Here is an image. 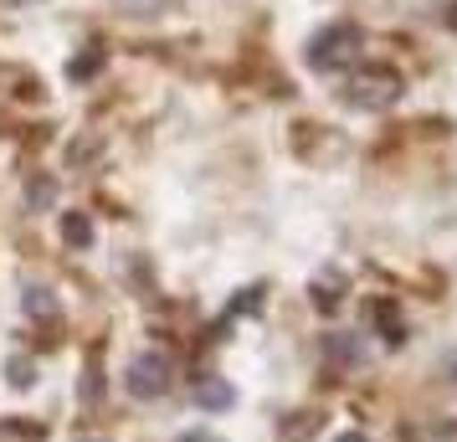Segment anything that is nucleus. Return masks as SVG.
Segmentation results:
<instances>
[{
	"label": "nucleus",
	"instance_id": "obj_1",
	"mask_svg": "<svg viewBox=\"0 0 457 442\" xmlns=\"http://www.w3.org/2000/svg\"><path fill=\"white\" fill-rule=\"evenodd\" d=\"M401 93H406V83H401V72L386 63L375 67H354L350 83H345V98H350L354 108H365V113H380V108L401 104Z\"/></svg>",
	"mask_w": 457,
	"mask_h": 442
},
{
	"label": "nucleus",
	"instance_id": "obj_2",
	"mask_svg": "<svg viewBox=\"0 0 457 442\" xmlns=\"http://www.w3.org/2000/svg\"><path fill=\"white\" fill-rule=\"evenodd\" d=\"M303 57H309L313 72H339V67H350L354 57H360V26H350V21L324 26V31L309 42Z\"/></svg>",
	"mask_w": 457,
	"mask_h": 442
},
{
	"label": "nucleus",
	"instance_id": "obj_3",
	"mask_svg": "<svg viewBox=\"0 0 457 442\" xmlns=\"http://www.w3.org/2000/svg\"><path fill=\"white\" fill-rule=\"evenodd\" d=\"M124 386H129V396L134 401H160L170 391V360L160 355V350L134 355L129 360V371H124Z\"/></svg>",
	"mask_w": 457,
	"mask_h": 442
},
{
	"label": "nucleus",
	"instance_id": "obj_4",
	"mask_svg": "<svg viewBox=\"0 0 457 442\" xmlns=\"http://www.w3.org/2000/svg\"><path fill=\"white\" fill-rule=\"evenodd\" d=\"M313 309L319 314H334L339 304H345V294H350V273H339V268H324V273L313 278Z\"/></svg>",
	"mask_w": 457,
	"mask_h": 442
},
{
	"label": "nucleus",
	"instance_id": "obj_5",
	"mask_svg": "<svg viewBox=\"0 0 457 442\" xmlns=\"http://www.w3.org/2000/svg\"><path fill=\"white\" fill-rule=\"evenodd\" d=\"M195 406H201V412H231V406H237V391H231V380L206 376L201 386H195Z\"/></svg>",
	"mask_w": 457,
	"mask_h": 442
},
{
	"label": "nucleus",
	"instance_id": "obj_6",
	"mask_svg": "<svg viewBox=\"0 0 457 442\" xmlns=\"http://www.w3.org/2000/svg\"><path fill=\"white\" fill-rule=\"evenodd\" d=\"M57 232H62V242L72 253H87V247H93V216H87V211H62Z\"/></svg>",
	"mask_w": 457,
	"mask_h": 442
},
{
	"label": "nucleus",
	"instance_id": "obj_7",
	"mask_svg": "<svg viewBox=\"0 0 457 442\" xmlns=\"http://www.w3.org/2000/svg\"><path fill=\"white\" fill-rule=\"evenodd\" d=\"M5 380H11V391H31V386H37V360L31 355H11L5 360Z\"/></svg>",
	"mask_w": 457,
	"mask_h": 442
},
{
	"label": "nucleus",
	"instance_id": "obj_8",
	"mask_svg": "<svg viewBox=\"0 0 457 442\" xmlns=\"http://www.w3.org/2000/svg\"><path fill=\"white\" fill-rule=\"evenodd\" d=\"M324 350H329V360H345V365H354V360L365 355V345L354 335H329L324 339Z\"/></svg>",
	"mask_w": 457,
	"mask_h": 442
},
{
	"label": "nucleus",
	"instance_id": "obj_9",
	"mask_svg": "<svg viewBox=\"0 0 457 442\" xmlns=\"http://www.w3.org/2000/svg\"><path fill=\"white\" fill-rule=\"evenodd\" d=\"M26 314L31 319H57V298H52V288H26Z\"/></svg>",
	"mask_w": 457,
	"mask_h": 442
},
{
	"label": "nucleus",
	"instance_id": "obj_10",
	"mask_svg": "<svg viewBox=\"0 0 457 442\" xmlns=\"http://www.w3.org/2000/svg\"><path fill=\"white\" fill-rule=\"evenodd\" d=\"M98 72H104V52H83V57L67 63V78H72V83H87V78H98Z\"/></svg>",
	"mask_w": 457,
	"mask_h": 442
},
{
	"label": "nucleus",
	"instance_id": "obj_11",
	"mask_svg": "<svg viewBox=\"0 0 457 442\" xmlns=\"http://www.w3.org/2000/svg\"><path fill=\"white\" fill-rule=\"evenodd\" d=\"M52 201H57V180H46V175H37V180L26 186V206H31V211H46Z\"/></svg>",
	"mask_w": 457,
	"mask_h": 442
},
{
	"label": "nucleus",
	"instance_id": "obj_12",
	"mask_svg": "<svg viewBox=\"0 0 457 442\" xmlns=\"http://www.w3.org/2000/svg\"><path fill=\"white\" fill-rule=\"evenodd\" d=\"M313 427H319V417H313V412H303V417L298 421H283V438H293V442H303L313 432Z\"/></svg>",
	"mask_w": 457,
	"mask_h": 442
},
{
	"label": "nucleus",
	"instance_id": "obj_13",
	"mask_svg": "<svg viewBox=\"0 0 457 442\" xmlns=\"http://www.w3.org/2000/svg\"><path fill=\"white\" fill-rule=\"evenodd\" d=\"M257 314V309H262V288H242V294H237V304H231V314Z\"/></svg>",
	"mask_w": 457,
	"mask_h": 442
},
{
	"label": "nucleus",
	"instance_id": "obj_14",
	"mask_svg": "<svg viewBox=\"0 0 457 442\" xmlns=\"http://www.w3.org/2000/svg\"><path fill=\"white\" fill-rule=\"evenodd\" d=\"M83 401H98V365L83 371Z\"/></svg>",
	"mask_w": 457,
	"mask_h": 442
},
{
	"label": "nucleus",
	"instance_id": "obj_15",
	"mask_svg": "<svg viewBox=\"0 0 457 442\" xmlns=\"http://www.w3.org/2000/svg\"><path fill=\"white\" fill-rule=\"evenodd\" d=\"M175 442H221V438H216V432H206V427H195V432H180Z\"/></svg>",
	"mask_w": 457,
	"mask_h": 442
},
{
	"label": "nucleus",
	"instance_id": "obj_16",
	"mask_svg": "<svg viewBox=\"0 0 457 442\" xmlns=\"http://www.w3.org/2000/svg\"><path fill=\"white\" fill-rule=\"evenodd\" d=\"M442 21H447V26L457 31V0H447V11H442Z\"/></svg>",
	"mask_w": 457,
	"mask_h": 442
},
{
	"label": "nucleus",
	"instance_id": "obj_17",
	"mask_svg": "<svg viewBox=\"0 0 457 442\" xmlns=\"http://www.w3.org/2000/svg\"><path fill=\"white\" fill-rule=\"evenodd\" d=\"M334 442H370L365 432H334Z\"/></svg>",
	"mask_w": 457,
	"mask_h": 442
},
{
	"label": "nucleus",
	"instance_id": "obj_18",
	"mask_svg": "<svg viewBox=\"0 0 457 442\" xmlns=\"http://www.w3.org/2000/svg\"><path fill=\"white\" fill-rule=\"evenodd\" d=\"M11 5H42V0H11Z\"/></svg>",
	"mask_w": 457,
	"mask_h": 442
},
{
	"label": "nucleus",
	"instance_id": "obj_19",
	"mask_svg": "<svg viewBox=\"0 0 457 442\" xmlns=\"http://www.w3.org/2000/svg\"><path fill=\"white\" fill-rule=\"evenodd\" d=\"M78 442H108V438H78Z\"/></svg>",
	"mask_w": 457,
	"mask_h": 442
}]
</instances>
